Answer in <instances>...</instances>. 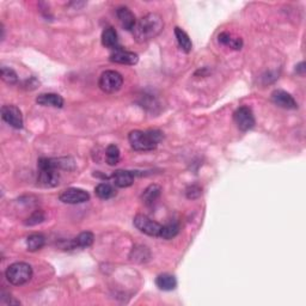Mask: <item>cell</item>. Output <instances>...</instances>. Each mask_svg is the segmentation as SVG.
Wrapping results in <instances>:
<instances>
[{"mask_svg":"<svg viewBox=\"0 0 306 306\" xmlns=\"http://www.w3.org/2000/svg\"><path fill=\"white\" fill-rule=\"evenodd\" d=\"M164 28V20L158 13H147L140 19L136 20L133 29V36L139 43H145L157 37Z\"/></svg>","mask_w":306,"mask_h":306,"instance_id":"obj_1","label":"cell"},{"mask_svg":"<svg viewBox=\"0 0 306 306\" xmlns=\"http://www.w3.org/2000/svg\"><path fill=\"white\" fill-rule=\"evenodd\" d=\"M163 139V133L159 130H133L129 133L128 140L130 146L135 151H152L158 146L160 140Z\"/></svg>","mask_w":306,"mask_h":306,"instance_id":"obj_2","label":"cell"},{"mask_svg":"<svg viewBox=\"0 0 306 306\" xmlns=\"http://www.w3.org/2000/svg\"><path fill=\"white\" fill-rule=\"evenodd\" d=\"M59 181H60V174H59L56 159L41 158L38 160V184L44 188H53L58 186Z\"/></svg>","mask_w":306,"mask_h":306,"instance_id":"obj_3","label":"cell"},{"mask_svg":"<svg viewBox=\"0 0 306 306\" xmlns=\"http://www.w3.org/2000/svg\"><path fill=\"white\" fill-rule=\"evenodd\" d=\"M5 276L13 286H22L31 280L32 268L30 264L24 262L13 263L6 269Z\"/></svg>","mask_w":306,"mask_h":306,"instance_id":"obj_4","label":"cell"},{"mask_svg":"<svg viewBox=\"0 0 306 306\" xmlns=\"http://www.w3.org/2000/svg\"><path fill=\"white\" fill-rule=\"evenodd\" d=\"M123 77L116 71H105L101 74L98 80V86L103 92L106 94H115L122 88Z\"/></svg>","mask_w":306,"mask_h":306,"instance_id":"obj_5","label":"cell"},{"mask_svg":"<svg viewBox=\"0 0 306 306\" xmlns=\"http://www.w3.org/2000/svg\"><path fill=\"white\" fill-rule=\"evenodd\" d=\"M133 224L140 232L147 234V236L159 237L160 230H162V225L142 214L136 215L133 220Z\"/></svg>","mask_w":306,"mask_h":306,"instance_id":"obj_6","label":"cell"},{"mask_svg":"<svg viewBox=\"0 0 306 306\" xmlns=\"http://www.w3.org/2000/svg\"><path fill=\"white\" fill-rule=\"evenodd\" d=\"M233 120L242 132L250 130L255 126V116L249 106H240L237 109L233 114Z\"/></svg>","mask_w":306,"mask_h":306,"instance_id":"obj_7","label":"cell"},{"mask_svg":"<svg viewBox=\"0 0 306 306\" xmlns=\"http://www.w3.org/2000/svg\"><path fill=\"white\" fill-rule=\"evenodd\" d=\"M60 201L68 204H84V202L90 200V195L84 189L79 188H68L61 193L59 196Z\"/></svg>","mask_w":306,"mask_h":306,"instance_id":"obj_8","label":"cell"},{"mask_svg":"<svg viewBox=\"0 0 306 306\" xmlns=\"http://www.w3.org/2000/svg\"><path fill=\"white\" fill-rule=\"evenodd\" d=\"M1 117L5 122L16 129L23 127L22 111L16 105H4L1 108Z\"/></svg>","mask_w":306,"mask_h":306,"instance_id":"obj_9","label":"cell"},{"mask_svg":"<svg viewBox=\"0 0 306 306\" xmlns=\"http://www.w3.org/2000/svg\"><path fill=\"white\" fill-rule=\"evenodd\" d=\"M272 101L275 105L280 106L282 109L294 110V109L298 108V103L296 102V100L288 92L284 90H275L273 92Z\"/></svg>","mask_w":306,"mask_h":306,"instance_id":"obj_10","label":"cell"},{"mask_svg":"<svg viewBox=\"0 0 306 306\" xmlns=\"http://www.w3.org/2000/svg\"><path fill=\"white\" fill-rule=\"evenodd\" d=\"M110 61L115 62V64L121 65H135L139 61V56L133 52H128V50L120 48L112 50L110 54Z\"/></svg>","mask_w":306,"mask_h":306,"instance_id":"obj_11","label":"cell"},{"mask_svg":"<svg viewBox=\"0 0 306 306\" xmlns=\"http://www.w3.org/2000/svg\"><path fill=\"white\" fill-rule=\"evenodd\" d=\"M116 14H117L118 22H120L121 26H122L124 30L133 31V29H134V26L136 24L134 13H133L128 7L121 6L117 8Z\"/></svg>","mask_w":306,"mask_h":306,"instance_id":"obj_12","label":"cell"},{"mask_svg":"<svg viewBox=\"0 0 306 306\" xmlns=\"http://www.w3.org/2000/svg\"><path fill=\"white\" fill-rule=\"evenodd\" d=\"M36 102L43 106H53V108L64 106V98L58 94H41L36 98Z\"/></svg>","mask_w":306,"mask_h":306,"instance_id":"obj_13","label":"cell"},{"mask_svg":"<svg viewBox=\"0 0 306 306\" xmlns=\"http://www.w3.org/2000/svg\"><path fill=\"white\" fill-rule=\"evenodd\" d=\"M112 181L118 188H127L134 182V175L128 170H117L112 174Z\"/></svg>","mask_w":306,"mask_h":306,"instance_id":"obj_14","label":"cell"},{"mask_svg":"<svg viewBox=\"0 0 306 306\" xmlns=\"http://www.w3.org/2000/svg\"><path fill=\"white\" fill-rule=\"evenodd\" d=\"M102 43L103 46L106 47V48L112 50L120 48V46H118L117 32L114 28L109 26V28L104 29V31H103L102 34Z\"/></svg>","mask_w":306,"mask_h":306,"instance_id":"obj_15","label":"cell"},{"mask_svg":"<svg viewBox=\"0 0 306 306\" xmlns=\"http://www.w3.org/2000/svg\"><path fill=\"white\" fill-rule=\"evenodd\" d=\"M160 192H162V188H160L159 186H157V184H151V186H148L147 188L144 190V193H142L141 195L142 202H144L145 204H147V206H151V204H153L154 202L158 200V198L160 196Z\"/></svg>","mask_w":306,"mask_h":306,"instance_id":"obj_16","label":"cell"},{"mask_svg":"<svg viewBox=\"0 0 306 306\" xmlns=\"http://www.w3.org/2000/svg\"><path fill=\"white\" fill-rule=\"evenodd\" d=\"M156 285L162 291H172L177 286L176 278L171 274H160L157 276Z\"/></svg>","mask_w":306,"mask_h":306,"instance_id":"obj_17","label":"cell"},{"mask_svg":"<svg viewBox=\"0 0 306 306\" xmlns=\"http://www.w3.org/2000/svg\"><path fill=\"white\" fill-rule=\"evenodd\" d=\"M175 36H176L178 46H180V48L182 49L184 53L192 52L193 43H192V41H190L188 34H187L186 31L182 30L181 28H178V26H176V28H175Z\"/></svg>","mask_w":306,"mask_h":306,"instance_id":"obj_18","label":"cell"},{"mask_svg":"<svg viewBox=\"0 0 306 306\" xmlns=\"http://www.w3.org/2000/svg\"><path fill=\"white\" fill-rule=\"evenodd\" d=\"M95 236L92 232H82L79 236H77L72 242H71V248H89L94 243Z\"/></svg>","mask_w":306,"mask_h":306,"instance_id":"obj_19","label":"cell"},{"mask_svg":"<svg viewBox=\"0 0 306 306\" xmlns=\"http://www.w3.org/2000/svg\"><path fill=\"white\" fill-rule=\"evenodd\" d=\"M218 38H219V42L224 44V46L230 47V48L238 50L243 47L242 38L233 36L232 34H228V32H221Z\"/></svg>","mask_w":306,"mask_h":306,"instance_id":"obj_20","label":"cell"},{"mask_svg":"<svg viewBox=\"0 0 306 306\" xmlns=\"http://www.w3.org/2000/svg\"><path fill=\"white\" fill-rule=\"evenodd\" d=\"M95 193H96L98 198L103 199V200H108V199L114 198L116 195V190H115L114 187L105 182L98 184L96 188H95Z\"/></svg>","mask_w":306,"mask_h":306,"instance_id":"obj_21","label":"cell"},{"mask_svg":"<svg viewBox=\"0 0 306 306\" xmlns=\"http://www.w3.org/2000/svg\"><path fill=\"white\" fill-rule=\"evenodd\" d=\"M44 244H46V238L40 233L31 234V236H29L28 239H26V248L31 252L42 249Z\"/></svg>","mask_w":306,"mask_h":306,"instance_id":"obj_22","label":"cell"},{"mask_svg":"<svg viewBox=\"0 0 306 306\" xmlns=\"http://www.w3.org/2000/svg\"><path fill=\"white\" fill-rule=\"evenodd\" d=\"M178 232H180V225L177 222H169V224L162 226V230H160L159 237H162L163 239H172L177 236Z\"/></svg>","mask_w":306,"mask_h":306,"instance_id":"obj_23","label":"cell"},{"mask_svg":"<svg viewBox=\"0 0 306 306\" xmlns=\"http://www.w3.org/2000/svg\"><path fill=\"white\" fill-rule=\"evenodd\" d=\"M105 160L108 163V165H116L120 160V150L116 145L111 144L106 147L105 150Z\"/></svg>","mask_w":306,"mask_h":306,"instance_id":"obj_24","label":"cell"},{"mask_svg":"<svg viewBox=\"0 0 306 306\" xmlns=\"http://www.w3.org/2000/svg\"><path fill=\"white\" fill-rule=\"evenodd\" d=\"M130 258L136 261V262H145V261L150 258V252H148L147 248H145V246H138V248L133 249Z\"/></svg>","mask_w":306,"mask_h":306,"instance_id":"obj_25","label":"cell"},{"mask_svg":"<svg viewBox=\"0 0 306 306\" xmlns=\"http://www.w3.org/2000/svg\"><path fill=\"white\" fill-rule=\"evenodd\" d=\"M1 79L4 80L5 83H7V84H10V85L16 84V83L18 82V77H17V73L14 72L12 68L6 67V66L1 67Z\"/></svg>","mask_w":306,"mask_h":306,"instance_id":"obj_26","label":"cell"},{"mask_svg":"<svg viewBox=\"0 0 306 306\" xmlns=\"http://www.w3.org/2000/svg\"><path fill=\"white\" fill-rule=\"evenodd\" d=\"M44 218H46V216H44V213L42 210H35V212L26 219L25 225L26 226H34V225L41 224V222L44 220Z\"/></svg>","mask_w":306,"mask_h":306,"instance_id":"obj_27","label":"cell"},{"mask_svg":"<svg viewBox=\"0 0 306 306\" xmlns=\"http://www.w3.org/2000/svg\"><path fill=\"white\" fill-rule=\"evenodd\" d=\"M201 195V188L198 186H192L187 189V198L196 199Z\"/></svg>","mask_w":306,"mask_h":306,"instance_id":"obj_28","label":"cell"},{"mask_svg":"<svg viewBox=\"0 0 306 306\" xmlns=\"http://www.w3.org/2000/svg\"><path fill=\"white\" fill-rule=\"evenodd\" d=\"M305 65H304V62H300V64L298 65V66H297V68H296V71L298 73H300L303 76V74H304V72H305Z\"/></svg>","mask_w":306,"mask_h":306,"instance_id":"obj_29","label":"cell"}]
</instances>
